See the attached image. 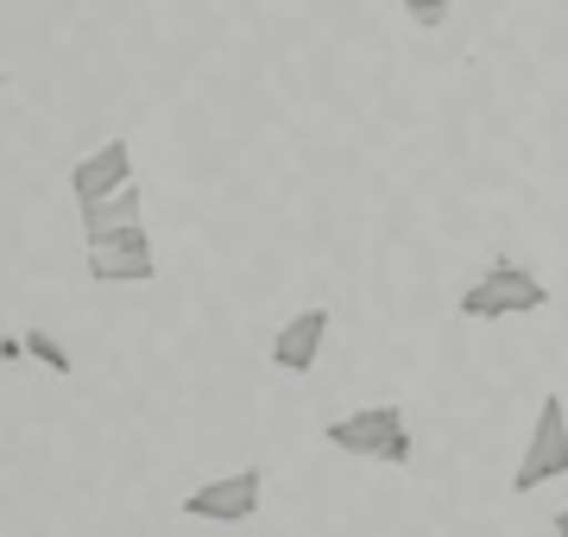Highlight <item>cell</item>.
<instances>
[{
  "mask_svg": "<svg viewBox=\"0 0 568 537\" xmlns=\"http://www.w3.org/2000/svg\"><path fill=\"white\" fill-rule=\"evenodd\" d=\"M544 304H549L544 278H537L530 266H518L511 253H493L487 272L462 291L455 311H462L467 323H493V316H530V311H544Z\"/></svg>",
  "mask_w": 568,
  "mask_h": 537,
  "instance_id": "cell-1",
  "label": "cell"
},
{
  "mask_svg": "<svg viewBox=\"0 0 568 537\" xmlns=\"http://www.w3.org/2000/svg\"><path fill=\"white\" fill-rule=\"evenodd\" d=\"M323 443L342 449V455L392 462V468H405L410 455H417V436H410V424H405V405H361V412L323 424Z\"/></svg>",
  "mask_w": 568,
  "mask_h": 537,
  "instance_id": "cell-2",
  "label": "cell"
},
{
  "mask_svg": "<svg viewBox=\"0 0 568 537\" xmlns=\"http://www.w3.org/2000/svg\"><path fill=\"white\" fill-rule=\"evenodd\" d=\"M568 475V398L549 393L537 405V424H530V443L518 455V468H511V494H537L549 480Z\"/></svg>",
  "mask_w": 568,
  "mask_h": 537,
  "instance_id": "cell-3",
  "label": "cell"
},
{
  "mask_svg": "<svg viewBox=\"0 0 568 537\" xmlns=\"http://www.w3.org/2000/svg\"><path fill=\"white\" fill-rule=\"evenodd\" d=\"M89 278H95V285H145V278H159V253H152L145 222L89 241Z\"/></svg>",
  "mask_w": 568,
  "mask_h": 537,
  "instance_id": "cell-4",
  "label": "cell"
},
{
  "mask_svg": "<svg viewBox=\"0 0 568 537\" xmlns=\"http://www.w3.org/2000/svg\"><path fill=\"white\" fill-rule=\"evenodd\" d=\"M260 499H265V468H234L222 480H203L196 494L183 499V513L209 518V525H246L260 513Z\"/></svg>",
  "mask_w": 568,
  "mask_h": 537,
  "instance_id": "cell-5",
  "label": "cell"
},
{
  "mask_svg": "<svg viewBox=\"0 0 568 537\" xmlns=\"http://www.w3.org/2000/svg\"><path fill=\"white\" fill-rule=\"evenodd\" d=\"M126 184H133V145L126 140H108V145H95L89 159L70 165V196H77V209L102 203V196H114V190H126Z\"/></svg>",
  "mask_w": 568,
  "mask_h": 537,
  "instance_id": "cell-6",
  "label": "cell"
},
{
  "mask_svg": "<svg viewBox=\"0 0 568 537\" xmlns=\"http://www.w3.org/2000/svg\"><path fill=\"white\" fill-rule=\"evenodd\" d=\"M328 304H310V311H297L291 323H278V335H272V367L278 373H310L316 367V354H323L328 342Z\"/></svg>",
  "mask_w": 568,
  "mask_h": 537,
  "instance_id": "cell-7",
  "label": "cell"
},
{
  "mask_svg": "<svg viewBox=\"0 0 568 537\" xmlns=\"http://www.w3.org/2000/svg\"><path fill=\"white\" fill-rule=\"evenodd\" d=\"M133 222H140V184L114 190V196H102V203H82V241H102V234L133 227Z\"/></svg>",
  "mask_w": 568,
  "mask_h": 537,
  "instance_id": "cell-8",
  "label": "cell"
},
{
  "mask_svg": "<svg viewBox=\"0 0 568 537\" xmlns=\"http://www.w3.org/2000/svg\"><path fill=\"white\" fill-rule=\"evenodd\" d=\"M20 335H26V361H39L51 373H70V354H63V342L51 330H20Z\"/></svg>",
  "mask_w": 568,
  "mask_h": 537,
  "instance_id": "cell-9",
  "label": "cell"
},
{
  "mask_svg": "<svg viewBox=\"0 0 568 537\" xmlns=\"http://www.w3.org/2000/svg\"><path fill=\"white\" fill-rule=\"evenodd\" d=\"M398 7H405L410 20L424 26V32H436V26L448 20V7H455V0H398Z\"/></svg>",
  "mask_w": 568,
  "mask_h": 537,
  "instance_id": "cell-10",
  "label": "cell"
},
{
  "mask_svg": "<svg viewBox=\"0 0 568 537\" xmlns=\"http://www.w3.org/2000/svg\"><path fill=\"white\" fill-rule=\"evenodd\" d=\"M0 361H7V367L26 361V335H0Z\"/></svg>",
  "mask_w": 568,
  "mask_h": 537,
  "instance_id": "cell-11",
  "label": "cell"
},
{
  "mask_svg": "<svg viewBox=\"0 0 568 537\" xmlns=\"http://www.w3.org/2000/svg\"><path fill=\"white\" fill-rule=\"evenodd\" d=\"M556 537H568V506H562V513H556Z\"/></svg>",
  "mask_w": 568,
  "mask_h": 537,
  "instance_id": "cell-12",
  "label": "cell"
}]
</instances>
